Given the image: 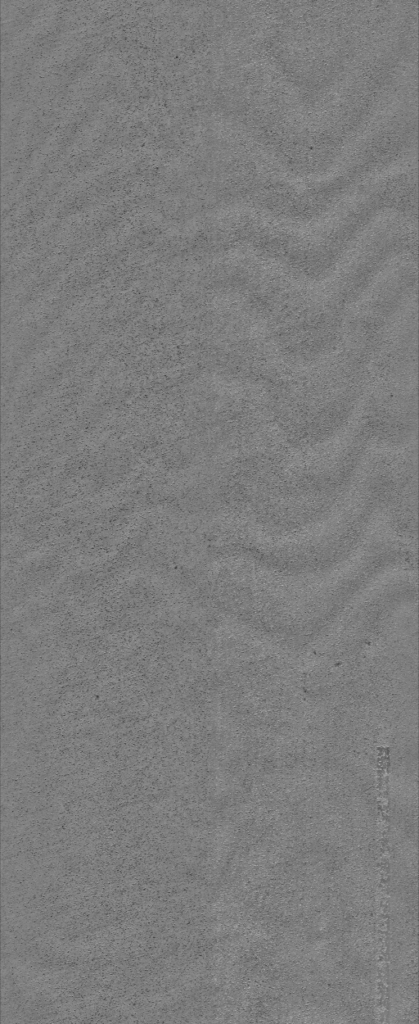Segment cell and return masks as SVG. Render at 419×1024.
Returning <instances> with one entry per match:
<instances>
[{
    "label": "cell",
    "mask_w": 419,
    "mask_h": 1024,
    "mask_svg": "<svg viewBox=\"0 0 419 1024\" xmlns=\"http://www.w3.org/2000/svg\"><path fill=\"white\" fill-rule=\"evenodd\" d=\"M393 485L387 471L369 463L360 465L333 505L314 522L286 535L242 526L232 536L228 550L244 562L277 574L323 572L347 559L369 536Z\"/></svg>",
    "instance_id": "cell-1"
}]
</instances>
